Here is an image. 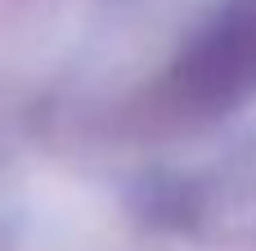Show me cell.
Returning <instances> with one entry per match:
<instances>
[{"mask_svg": "<svg viewBox=\"0 0 256 251\" xmlns=\"http://www.w3.org/2000/svg\"><path fill=\"white\" fill-rule=\"evenodd\" d=\"M171 94L189 112H225L256 94V0H234L212 18L180 63L171 67Z\"/></svg>", "mask_w": 256, "mask_h": 251, "instance_id": "obj_1", "label": "cell"}]
</instances>
